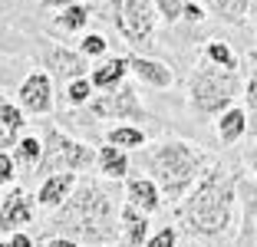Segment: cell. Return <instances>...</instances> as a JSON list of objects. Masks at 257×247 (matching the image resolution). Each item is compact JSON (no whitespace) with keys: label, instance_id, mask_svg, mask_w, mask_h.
Segmentation results:
<instances>
[{"label":"cell","instance_id":"cell-1","mask_svg":"<svg viewBox=\"0 0 257 247\" xmlns=\"http://www.w3.org/2000/svg\"><path fill=\"white\" fill-rule=\"evenodd\" d=\"M122 234L119 211H115L112 191L102 188L96 178H79L73 195L50 214L46 227L40 231L43 237H69L86 247H109Z\"/></svg>","mask_w":257,"mask_h":247},{"label":"cell","instance_id":"cell-2","mask_svg":"<svg viewBox=\"0 0 257 247\" xmlns=\"http://www.w3.org/2000/svg\"><path fill=\"white\" fill-rule=\"evenodd\" d=\"M237 168L231 165H208L191 191L178 201L182 227L195 237H221L234 221L237 204Z\"/></svg>","mask_w":257,"mask_h":247},{"label":"cell","instance_id":"cell-3","mask_svg":"<svg viewBox=\"0 0 257 247\" xmlns=\"http://www.w3.org/2000/svg\"><path fill=\"white\" fill-rule=\"evenodd\" d=\"M208 165H211L208 152L185 139H165L139 152V168H145V175L159 185V191L175 204L191 191V185L201 178Z\"/></svg>","mask_w":257,"mask_h":247},{"label":"cell","instance_id":"cell-4","mask_svg":"<svg viewBox=\"0 0 257 247\" xmlns=\"http://www.w3.org/2000/svg\"><path fill=\"white\" fill-rule=\"evenodd\" d=\"M241 92H244L241 73L218 66L211 60H201L188 76V105H191V115L201 122L218 119L224 109L234 105V99Z\"/></svg>","mask_w":257,"mask_h":247},{"label":"cell","instance_id":"cell-5","mask_svg":"<svg viewBox=\"0 0 257 247\" xmlns=\"http://www.w3.org/2000/svg\"><path fill=\"white\" fill-rule=\"evenodd\" d=\"M96 162H99V155L92 152V145L66 135L56 126H46L43 152H40V162H37V168H33V175H37L40 181L50 178V175H60V172H76L79 175V172L96 168Z\"/></svg>","mask_w":257,"mask_h":247},{"label":"cell","instance_id":"cell-6","mask_svg":"<svg viewBox=\"0 0 257 247\" xmlns=\"http://www.w3.org/2000/svg\"><path fill=\"white\" fill-rule=\"evenodd\" d=\"M83 109L89 119H122V122H132V126H142V122L152 119L149 109L139 99V92L128 82H119L115 89H106V92H96Z\"/></svg>","mask_w":257,"mask_h":247},{"label":"cell","instance_id":"cell-7","mask_svg":"<svg viewBox=\"0 0 257 247\" xmlns=\"http://www.w3.org/2000/svg\"><path fill=\"white\" fill-rule=\"evenodd\" d=\"M112 20L125 43L132 46H149L155 43V23H159V10L155 0H112Z\"/></svg>","mask_w":257,"mask_h":247},{"label":"cell","instance_id":"cell-8","mask_svg":"<svg viewBox=\"0 0 257 247\" xmlns=\"http://www.w3.org/2000/svg\"><path fill=\"white\" fill-rule=\"evenodd\" d=\"M40 69H43L50 79H60V82H73V79H83L89 76V63H86L83 53L69 50V46L60 43H40Z\"/></svg>","mask_w":257,"mask_h":247},{"label":"cell","instance_id":"cell-9","mask_svg":"<svg viewBox=\"0 0 257 247\" xmlns=\"http://www.w3.org/2000/svg\"><path fill=\"white\" fill-rule=\"evenodd\" d=\"M33 217H37V195H30L27 188H10L0 198V237L23 231L27 224H33Z\"/></svg>","mask_w":257,"mask_h":247},{"label":"cell","instance_id":"cell-10","mask_svg":"<svg viewBox=\"0 0 257 247\" xmlns=\"http://www.w3.org/2000/svg\"><path fill=\"white\" fill-rule=\"evenodd\" d=\"M17 99H20V109H23V112L46 115L50 109H53V79H50L43 69H33V73L23 79Z\"/></svg>","mask_w":257,"mask_h":247},{"label":"cell","instance_id":"cell-11","mask_svg":"<svg viewBox=\"0 0 257 247\" xmlns=\"http://www.w3.org/2000/svg\"><path fill=\"white\" fill-rule=\"evenodd\" d=\"M237 201L244 208V217L234 247H257V181H237Z\"/></svg>","mask_w":257,"mask_h":247},{"label":"cell","instance_id":"cell-12","mask_svg":"<svg viewBox=\"0 0 257 247\" xmlns=\"http://www.w3.org/2000/svg\"><path fill=\"white\" fill-rule=\"evenodd\" d=\"M125 201L132 204V208H139L142 214H155V211L162 208V191L149 175L136 172V175L125 178Z\"/></svg>","mask_w":257,"mask_h":247},{"label":"cell","instance_id":"cell-13","mask_svg":"<svg viewBox=\"0 0 257 247\" xmlns=\"http://www.w3.org/2000/svg\"><path fill=\"white\" fill-rule=\"evenodd\" d=\"M125 60H128V73H136L152 89H172L175 86L172 66H165L162 60H149V56H139V53H128Z\"/></svg>","mask_w":257,"mask_h":247},{"label":"cell","instance_id":"cell-14","mask_svg":"<svg viewBox=\"0 0 257 247\" xmlns=\"http://www.w3.org/2000/svg\"><path fill=\"white\" fill-rule=\"evenodd\" d=\"M76 181H79V175H76V172H60V175H50V178H43V181H40V191H37V204L56 211L69 195H73Z\"/></svg>","mask_w":257,"mask_h":247},{"label":"cell","instance_id":"cell-15","mask_svg":"<svg viewBox=\"0 0 257 247\" xmlns=\"http://www.w3.org/2000/svg\"><path fill=\"white\" fill-rule=\"evenodd\" d=\"M125 76H128L125 56H102V60L89 69V82H92V89H99V92L115 89L119 82H125Z\"/></svg>","mask_w":257,"mask_h":247},{"label":"cell","instance_id":"cell-16","mask_svg":"<svg viewBox=\"0 0 257 247\" xmlns=\"http://www.w3.org/2000/svg\"><path fill=\"white\" fill-rule=\"evenodd\" d=\"M119 224H122V240L128 247H145L149 240V214H142L139 208L125 201V208L119 211Z\"/></svg>","mask_w":257,"mask_h":247},{"label":"cell","instance_id":"cell-17","mask_svg":"<svg viewBox=\"0 0 257 247\" xmlns=\"http://www.w3.org/2000/svg\"><path fill=\"white\" fill-rule=\"evenodd\" d=\"M214 126H218V139L224 145H237L244 135H247V112L237 109V105H231V109H224V112L214 119Z\"/></svg>","mask_w":257,"mask_h":247},{"label":"cell","instance_id":"cell-18","mask_svg":"<svg viewBox=\"0 0 257 247\" xmlns=\"http://www.w3.org/2000/svg\"><path fill=\"white\" fill-rule=\"evenodd\" d=\"M99 155V172H102V178H109V181H122V178H128V152H122V149H115V145H102V149L96 152Z\"/></svg>","mask_w":257,"mask_h":247},{"label":"cell","instance_id":"cell-19","mask_svg":"<svg viewBox=\"0 0 257 247\" xmlns=\"http://www.w3.org/2000/svg\"><path fill=\"white\" fill-rule=\"evenodd\" d=\"M40 152H43V139H33V135H20V142L10 149V158H14L17 168H23V172H30L37 168L40 162Z\"/></svg>","mask_w":257,"mask_h":247},{"label":"cell","instance_id":"cell-20","mask_svg":"<svg viewBox=\"0 0 257 247\" xmlns=\"http://www.w3.org/2000/svg\"><path fill=\"white\" fill-rule=\"evenodd\" d=\"M106 142L115 145V149H122V152H139L145 145V129L142 126H132V122H122V126L109 129Z\"/></svg>","mask_w":257,"mask_h":247},{"label":"cell","instance_id":"cell-21","mask_svg":"<svg viewBox=\"0 0 257 247\" xmlns=\"http://www.w3.org/2000/svg\"><path fill=\"white\" fill-rule=\"evenodd\" d=\"M204 10H211L221 23H241L250 10V0H204Z\"/></svg>","mask_w":257,"mask_h":247},{"label":"cell","instance_id":"cell-22","mask_svg":"<svg viewBox=\"0 0 257 247\" xmlns=\"http://www.w3.org/2000/svg\"><path fill=\"white\" fill-rule=\"evenodd\" d=\"M89 14H92V10L86 7V4H73V7H63L60 14H56L53 27H56L60 33H79V30H86V23H89Z\"/></svg>","mask_w":257,"mask_h":247},{"label":"cell","instance_id":"cell-23","mask_svg":"<svg viewBox=\"0 0 257 247\" xmlns=\"http://www.w3.org/2000/svg\"><path fill=\"white\" fill-rule=\"evenodd\" d=\"M92 96H96V89H92L89 76H83V79H73V82H66V89H63V102H66V105H73V109L86 105Z\"/></svg>","mask_w":257,"mask_h":247},{"label":"cell","instance_id":"cell-24","mask_svg":"<svg viewBox=\"0 0 257 247\" xmlns=\"http://www.w3.org/2000/svg\"><path fill=\"white\" fill-rule=\"evenodd\" d=\"M244 112H247V135L257 139V66L244 82Z\"/></svg>","mask_w":257,"mask_h":247},{"label":"cell","instance_id":"cell-25","mask_svg":"<svg viewBox=\"0 0 257 247\" xmlns=\"http://www.w3.org/2000/svg\"><path fill=\"white\" fill-rule=\"evenodd\" d=\"M23 126H27V119H23V109L14 102H0V129H7L10 135H17L20 139L23 135Z\"/></svg>","mask_w":257,"mask_h":247},{"label":"cell","instance_id":"cell-26","mask_svg":"<svg viewBox=\"0 0 257 247\" xmlns=\"http://www.w3.org/2000/svg\"><path fill=\"white\" fill-rule=\"evenodd\" d=\"M204 60L218 63V66H227V69H237V56L231 53V46L221 43V40H211V43L204 46Z\"/></svg>","mask_w":257,"mask_h":247},{"label":"cell","instance_id":"cell-27","mask_svg":"<svg viewBox=\"0 0 257 247\" xmlns=\"http://www.w3.org/2000/svg\"><path fill=\"white\" fill-rule=\"evenodd\" d=\"M109 50V40L102 37V33H86L83 40H79V53H83L86 60H102Z\"/></svg>","mask_w":257,"mask_h":247},{"label":"cell","instance_id":"cell-28","mask_svg":"<svg viewBox=\"0 0 257 247\" xmlns=\"http://www.w3.org/2000/svg\"><path fill=\"white\" fill-rule=\"evenodd\" d=\"M185 4H188V0H155V10H159V17L165 23H175V20H182Z\"/></svg>","mask_w":257,"mask_h":247},{"label":"cell","instance_id":"cell-29","mask_svg":"<svg viewBox=\"0 0 257 247\" xmlns=\"http://www.w3.org/2000/svg\"><path fill=\"white\" fill-rule=\"evenodd\" d=\"M175 244H178V227L175 224H165L162 231H155L145 240V247H175Z\"/></svg>","mask_w":257,"mask_h":247},{"label":"cell","instance_id":"cell-30","mask_svg":"<svg viewBox=\"0 0 257 247\" xmlns=\"http://www.w3.org/2000/svg\"><path fill=\"white\" fill-rule=\"evenodd\" d=\"M14 178H17V165H14V158H10V152H0V188L14 185Z\"/></svg>","mask_w":257,"mask_h":247},{"label":"cell","instance_id":"cell-31","mask_svg":"<svg viewBox=\"0 0 257 247\" xmlns=\"http://www.w3.org/2000/svg\"><path fill=\"white\" fill-rule=\"evenodd\" d=\"M182 20H188V23H201L204 20V7L201 4H195V0H188L182 7Z\"/></svg>","mask_w":257,"mask_h":247},{"label":"cell","instance_id":"cell-32","mask_svg":"<svg viewBox=\"0 0 257 247\" xmlns=\"http://www.w3.org/2000/svg\"><path fill=\"white\" fill-rule=\"evenodd\" d=\"M7 247H37V240H33L27 231H17V234L7 237Z\"/></svg>","mask_w":257,"mask_h":247},{"label":"cell","instance_id":"cell-33","mask_svg":"<svg viewBox=\"0 0 257 247\" xmlns=\"http://www.w3.org/2000/svg\"><path fill=\"white\" fill-rule=\"evenodd\" d=\"M40 247H83V244H76V240H69V237H43Z\"/></svg>","mask_w":257,"mask_h":247},{"label":"cell","instance_id":"cell-34","mask_svg":"<svg viewBox=\"0 0 257 247\" xmlns=\"http://www.w3.org/2000/svg\"><path fill=\"white\" fill-rule=\"evenodd\" d=\"M17 142H20V139H17V135H10L7 129H0V152H10V149H14Z\"/></svg>","mask_w":257,"mask_h":247},{"label":"cell","instance_id":"cell-35","mask_svg":"<svg viewBox=\"0 0 257 247\" xmlns=\"http://www.w3.org/2000/svg\"><path fill=\"white\" fill-rule=\"evenodd\" d=\"M73 4H83V0H43V7H56V10L73 7Z\"/></svg>","mask_w":257,"mask_h":247},{"label":"cell","instance_id":"cell-36","mask_svg":"<svg viewBox=\"0 0 257 247\" xmlns=\"http://www.w3.org/2000/svg\"><path fill=\"white\" fill-rule=\"evenodd\" d=\"M247 168H250V175L257 178V142H254V149L247 152Z\"/></svg>","mask_w":257,"mask_h":247},{"label":"cell","instance_id":"cell-37","mask_svg":"<svg viewBox=\"0 0 257 247\" xmlns=\"http://www.w3.org/2000/svg\"><path fill=\"white\" fill-rule=\"evenodd\" d=\"M250 60H254V63H257V46H254V50H250Z\"/></svg>","mask_w":257,"mask_h":247},{"label":"cell","instance_id":"cell-38","mask_svg":"<svg viewBox=\"0 0 257 247\" xmlns=\"http://www.w3.org/2000/svg\"><path fill=\"white\" fill-rule=\"evenodd\" d=\"M0 102H7V99H4V89H0Z\"/></svg>","mask_w":257,"mask_h":247},{"label":"cell","instance_id":"cell-39","mask_svg":"<svg viewBox=\"0 0 257 247\" xmlns=\"http://www.w3.org/2000/svg\"><path fill=\"white\" fill-rule=\"evenodd\" d=\"M0 247H7V244H0Z\"/></svg>","mask_w":257,"mask_h":247}]
</instances>
